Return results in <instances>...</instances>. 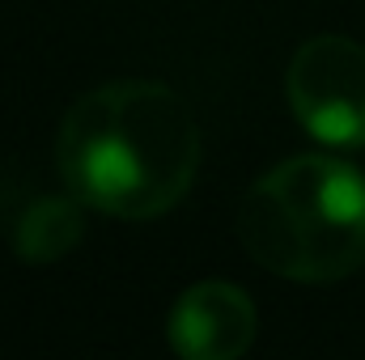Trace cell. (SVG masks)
<instances>
[{
    "label": "cell",
    "mask_w": 365,
    "mask_h": 360,
    "mask_svg": "<svg viewBox=\"0 0 365 360\" xmlns=\"http://www.w3.org/2000/svg\"><path fill=\"white\" fill-rule=\"evenodd\" d=\"M56 166L86 208L119 221H149L191 191L200 123L162 81H110L68 106Z\"/></svg>",
    "instance_id": "1"
},
{
    "label": "cell",
    "mask_w": 365,
    "mask_h": 360,
    "mask_svg": "<svg viewBox=\"0 0 365 360\" xmlns=\"http://www.w3.org/2000/svg\"><path fill=\"white\" fill-rule=\"evenodd\" d=\"M238 238L272 275L344 280L365 263V174L327 153H297L242 195Z\"/></svg>",
    "instance_id": "2"
},
{
    "label": "cell",
    "mask_w": 365,
    "mask_h": 360,
    "mask_svg": "<svg viewBox=\"0 0 365 360\" xmlns=\"http://www.w3.org/2000/svg\"><path fill=\"white\" fill-rule=\"evenodd\" d=\"M297 123L336 149L365 144V47L340 34H319L297 47L284 73Z\"/></svg>",
    "instance_id": "3"
},
{
    "label": "cell",
    "mask_w": 365,
    "mask_h": 360,
    "mask_svg": "<svg viewBox=\"0 0 365 360\" xmlns=\"http://www.w3.org/2000/svg\"><path fill=\"white\" fill-rule=\"evenodd\" d=\"M255 344V305L230 280L191 284L170 309V348L182 360H234Z\"/></svg>",
    "instance_id": "4"
},
{
    "label": "cell",
    "mask_w": 365,
    "mask_h": 360,
    "mask_svg": "<svg viewBox=\"0 0 365 360\" xmlns=\"http://www.w3.org/2000/svg\"><path fill=\"white\" fill-rule=\"evenodd\" d=\"M86 238L81 199L68 195H43L34 199L17 221V255L26 263H56Z\"/></svg>",
    "instance_id": "5"
}]
</instances>
